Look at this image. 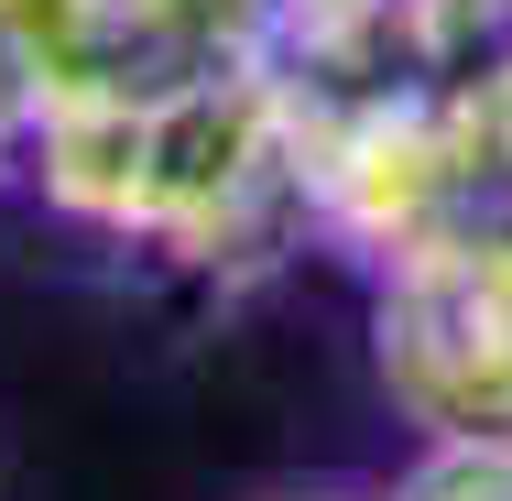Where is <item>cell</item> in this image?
I'll list each match as a JSON object with an SVG mask.
<instances>
[{"label":"cell","instance_id":"obj_1","mask_svg":"<svg viewBox=\"0 0 512 501\" xmlns=\"http://www.w3.org/2000/svg\"><path fill=\"white\" fill-rule=\"evenodd\" d=\"M33 186L120 251L186 262L207 284L273 273L306 240V99L284 66L207 77L164 99H55L33 120Z\"/></svg>","mask_w":512,"mask_h":501},{"label":"cell","instance_id":"obj_2","mask_svg":"<svg viewBox=\"0 0 512 501\" xmlns=\"http://www.w3.org/2000/svg\"><path fill=\"white\" fill-rule=\"evenodd\" d=\"M382 393L425 425V447H502L512 436V218L436 229L382 262L371 295Z\"/></svg>","mask_w":512,"mask_h":501},{"label":"cell","instance_id":"obj_3","mask_svg":"<svg viewBox=\"0 0 512 501\" xmlns=\"http://www.w3.org/2000/svg\"><path fill=\"white\" fill-rule=\"evenodd\" d=\"M284 11V77H360L404 55V0H273Z\"/></svg>","mask_w":512,"mask_h":501},{"label":"cell","instance_id":"obj_4","mask_svg":"<svg viewBox=\"0 0 512 501\" xmlns=\"http://www.w3.org/2000/svg\"><path fill=\"white\" fill-rule=\"evenodd\" d=\"M404 66H425L436 88L502 77L512 66V0H404Z\"/></svg>","mask_w":512,"mask_h":501},{"label":"cell","instance_id":"obj_5","mask_svg":"<svg viewBox=\"0 0 512 501\" xmlns=\"http://www.w3.org/2000/svg\"><path fill=\"white\" fill-rule=\"evenodd\" d=\"M382 501H512V436L502 447H425Z\"/></svg>","mask_w":512,"mask_h":501},{"label":"cell","instance_id":"obj_6","mask_svg":"<svg viewBox=\"0 0 512 501\" xmlns=\"http://www.w3.org/2000/svg\"><path fill=\"white\" fill-rule=\"evenodd\" d=\"M284 501H360V491H284Z\"/></svg>","mask_w":512,"mask_h":501},{"label":"cell","instance_id":"obj_7","mask_svg":"<svg viewBox=\"0 0 512 501\" xmlns=\"http://www.w3.org/2000/svg\"><path fill=\"white\" fill-rule=\"evenodd\" d=\"M0 175H11V164H0Z\"/></svg>","mask_w":512,"mask_h":501}]
</instances>
